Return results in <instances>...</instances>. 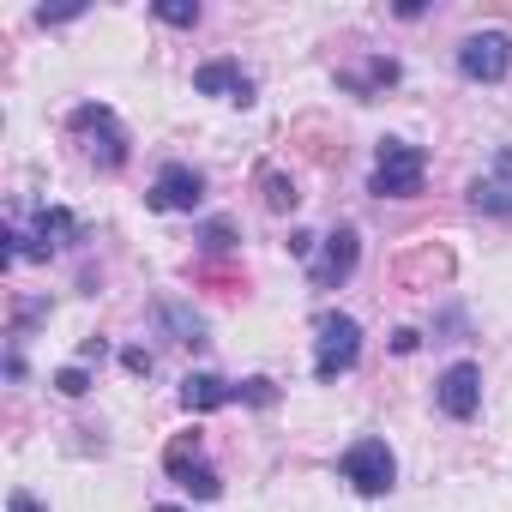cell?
<instances>
[{
	"label": "cell",
	"mask_w": 512,
	"mask_h": 512,
	"mask_svg": "<svg viewBox=\"0 0 512 512\" xmlns=\"http://www.w3.org/2000/svg\"><path fill=\"white\" fill-rule=\"evenodd\" d=\"M320 338H314V380H344L356 362H362V326L350 320V314H320V326H314Z\"/></svg>",
	"instance_id": "obj_3"
},
{
	"label": "cell",
	"mask_w": 512,
	"mask_h": 512,
	"mask_svg": "<svg viewBox=\"0 0 512 512\" xmlns=\"http://www.w3.org/2000/svg\"><path fill=\"white\" fill-rule=\"evenodd\" d=\"M314 241H320V235H308V229H296V235H290V253H296V260H308V253H314Z\"/></svg>",
	"instance_id": "obj_22"
},
{
	"label": "cell",
	"mask_w": 512,
	"mask_h": 512,
	"mask_svg": "<svg viewBox=\"0 0 512 512\" xmlns=\"http://www.w3.org/2000/svg\"><path fill=\"white\" fill-rule=\"evenodd\" d=\"M163 25H175V31H193L199 25V0H157V7H151Z\"/></svg>",
	"instance_id": "obj_15"
},
{
	"label": "cell",
	"mask_w": 512,
	"mask_h": 512,
	"mask_svg": "<svg viewBox=\"0 0 512 512\" xmlns=\"http://www.w3.org/2000/svg\"><path fill=\"white\" fill-rule=\"evenodd\" d=\"M260 187H266V205H272V211H290V205L302 199V193H296V181H290V175H278V169H266V181H260Z\"/></svg>",
	"instance_id": "obj_16"
},
{
	"label": "cell",
	"mask_w": 512,
	"mask_h": 512,
	"mask_svg": "<svg viewBox=\"0 0 512 512\" xmlns=\"http://www.w3.org/2000/svg\"><path fill=\"white\" fill-rule=\"evenodd\" d=\"M458 73L470 85H500L512 73V37L506 31H470L458 43Z\"/></svg>",
	"instance_id": "obj_6"
},
{
	"label": "cell",
	"mask_w": 512,
	"mask_h": 512,
	"mask_svg": "<svg viewBox=\"0 0 512 512\" xmlns=\"http://www.w3.org/2000/svg\"><path fill=\"white\" fill-rule=\"evenodd\" d=\"M356 266H362V235H356L350 223H338V229L326 235V253L308 266V284H314V290H338V284L356 278Z\"/></svg>",
	"instance_id": "obj_7"
},
{
	"label": "cell",
	"mask_w": 512,
	"mask_h": 512,
	"mask_svg": "<svg viewBox=\"0 0 512 512\" xmlns=\"http://www.w3.org/2000/svg\"><path fill=\"white\" fill-rule=\"evenodd\" d=\"M151 512H193V506H151Z\"/></svg>",
	"instance_id": "obj_24"
},
{
	"label": "cell",
	"mask_w": 512,
	"mask_h": 512,
	"mask_svg": "<svg viewBox=\"0 0 512 512\" xmlns=\"http://www.w3.org/2000/svg\"><path fill=\"white\" fill-rule=\"evenodd\" d=\"M434 404H440V416L470 422V416L482 410V368H476V362H452V368L434 380Z\"/></svg>",
	"instance_id": "obj_9"
},
{
	"label": "cell",
	"mask_w": 512,
	"mask_h": 512,
	"mask_svg": "<svg viewBox=\"0 0 512 512\" xmlns=\"http://www.w3.org/2000/svg\"><path fill=\"white\" fill-rule=\"evenodd\" d=\"M398 79H404V67H398L392 55H368V73H362V79H350V73H344L338 85H344L350 97H362V103H374V97H380V91H392Z\"/></svg>",
	"instance_id": "obj_13"
},
{
	"label": "cell",
	"mask_w": 512,
	"mask_h": 512,
	"mask_svg": "<svg viewBox=\"0 0 512 512\" xmlns=\"http://www.w3.org/2000/svg\"><path fill=\"white\" fill-rule=\"evenodd\" d=\"M235 398H241V404H253V410H266V404H278V386H272L266 374H253V380H241V386H235Z\"/></svg>",
	"instance_id": "obj_17"
},
{
	"label": "cell",
	"mask_w": 512,
	"mask_h": 512,
	"mask_svg": "<svg viewBox=\"0 0 512 512\" xmlns=\"http://www.w3.org/2000/svg\"><path fill=\"white\" fill-rule=\"evenodd\" d=\"M193 91L247 109V103H253V73H241V61H199V67H193Z\"/></svg>",
	"instance_id": "obj_11"
},
{
	"label": "cell",
	"mask_w": 512,
	"mask_h": 512,
	"mask_svg": "<svg viewBox=\"0 0 512 512\" xmlns=\"http://www.w3.org/2000/svg\"><path fill=\"white\" fill-rule=\"evenodd\" d=\"M157 326H163L175 344H187V350H199V344H205V320H199L187 302H175V296H169V302H157Z\"/></svg>",
	"instance_id": "obj_14"
},
{
	"label": "cell",
	"mask_w": 512,
	"mask_h": 512,
	"mask_svg": "<svg viewBox=\"0 0 512 512\" xmlns=\"http://www.w3.org/2000/svg\"><path fill=\"white\" fill-rule=\"evenodd\" d=\"M145 205L151 211H199L205 205V175L193 163H163L151 193H145Z\"/></svg>",
	"instance_id": "obj_8"
},
{
	"label": "cell",
	"mask_w": 512,
	"mask_h": 512,
	"mask_svg": "<svg viewBox=\"0 0 512 512\" xmlns=\"http://www.w3.org/2000/svg\"><path fill=\"white\" fill-rule=\"evenodd\" d=\"M121 368L127 374H151V350H121Z\"/></svg>",
	"instance_id": "obj_21"
},
{
	"label": "cell",
	"mask_w": 512,
	"mask_h": 512,
	"mask_svg": "<svg viewBox=\"0 0 512 512\" xmlns=\"http://www.w3.org/2000/svg\"><path fill=\"white\" fill-rule=\"evenodd\" d=\"M223 404H235V386H229V380H217V374H187V380H181V410L211 416V410H223Z\"/></svg>",
	"instance_id": "obj_12"
},
{
	"label": "cell",
	"mask_w": 512,
	"mask_h": 512,
	"mask_svg": "<svg viewBox=\"0 0 512 512\" xmlns=\"http://www.w3.org/2000/svg\"><path fill=\"white\" fill-rule=\"evenodd\" d=\"M428 181V151L410 145V139H380L374 145V175H368V193L374 199H416Z\"/></svg>",
	"instance_id": "obj_1"
},
{
	"label": "cell",
	"mask_w": 512,
	"mask_h": 512,
	"mask_svg": "<svg viewBox=\"0 0 512 512\" xmlns=\"http://www.w3.org/2000/svg\"><path fill=\"white\" fill-rule=\"evenodd\" d=\"M470 205L482 217H512V145H500L488 157V169L470 181Z\"/></svg>",
	"instance_id": "obj_10"
},
{
	"label": "cell",
	"mask_w": 512,
	"mask_h": 512,
	"mask_svg": "<svg viewBox=\"0 0 512 512\" xmlns=\"http://www.w3.org/2000/svg\"><path fill=\"white\" fill-rule=\"evenodd\" d=\"M199 247H205V253H229V247H235V229H229L223 217H211V223L199 229Z\"/></svg>",
	"instance_id": "obj_19"
},
{
	"label": "cell",
	"mask_w": 512,
	"mask_h": 512,
	"mask_svg": "<svg viewBox=\"0 0 512 512\" xmlns=\"http://www.w3.org/2000/svg\"><path fill=\"white\" fill-rule=\"evenodd\" d=\"M338 476H344L356 494L380 500V494H392V482H398V458H392V446H386V440L362 434V440H350V452L338 458Z\"/></svg>",
	"instance_id": "obj_4"
},
{
	"label": "cell",
	"mask_w": 512,
	"mask_h": 512,
	"mask_svg": "<svg viewBox=\"0 0 512 512\" xmlns=\"http://www.w3.org/2000/svg\"><path fill=\"white\" fill-rule=\"evenodd\" d=\"M416 344H422V332H410V326L392 338V350H398V356H416Z\"/></svg>",
	"instance_id": "obj_23"
},
{
	"label": "cell",
	"mask_w": 512,
	"mask_h": 512,
	"mask_svg": "<svg viewBox=\"0 0 512 512\" xmlns=\"http://www.w3.org/2000/svg\"><path fill=\"white\" fill-rule=\"evenodd\" d=\"M67 127L85 139V157L97 163V169H127V157H133V145H127V127H121V115L109 109V103H79L73 115H67Z\"/></svg>",
	"instance_id": "obj_2"
},
{
	"label": "cell",
	"mask_w": 512,
	"mask_h": 512,
	"mask_svg": "<svg viewBox=\"0 0 512 512\" xmlns=\"http://www.w3.org/2000/svg\"><path fill=\"white\" fill-rule=\"evenodd\" d=\"M163 470H169V482L187 488L193 500H217V494H223L217 470L205 464V440H199V428H193V434H175V440L163 446Z\"/></svg>",
	"instance_id": "obj_5"
},
{
	"label": "cell",
	"mask_w": 512,
	"mask_h": 512,
	"mask_svg": "<svg viewBox=\"0 0 512 512\" xmlns=\"http://www.w3.org/2000/svg\"><path fill=\"white\" fill-rule=\"evenodd\" d=\"M55 392H61V398H85V392H91V368H85V362L61 368V374H55Z\"/></svg>",
	"instance_id": "obj_18"
},
{
	"label": "cell",
	"mask_w": 512,
	"mask_h": 512,
	"mask_svg": "<svg viewBox=\"0 0 512 512\" xmlns=\"http://www.w3.org/2000/svg\"><path fill=\"white\" fill-rule=\"evenodd\" d=\"M7 512H49V506H43L31 488H13V494H7Z\"/></svg>",
	"instance_id": "obj_20"
}]
</instances>
